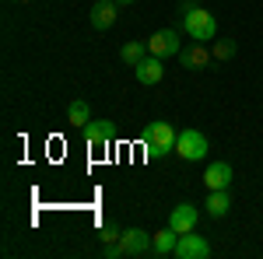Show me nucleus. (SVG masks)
Segmentation results:
<instances>
[{"label":"nucleus","instance_id":"nucleus-1","mask_svg":"<svg viewBox=\"0 0 263 259\" xmlns=\"http://www.w3.org/2000/svg\"><path fill=\"white\" fill-rule=\"evenodd\" d=\"M176 126L172 123H151L147 130H144V151L151 154V158H168V154H176Z\"/></svg>","mask_w":263,"mask_h":259},{"label":"nucleus","instance_id":"nucleus-2","mask_svg":"<svg viewBox=\"0 0 263 259\" xmlns=\"http://www.w3.org/2000/svg\"><path fill=\"white\" fill-rule=\"evenodd\" d=\"M186 14H182V28L190 32V39H200V42H211L218 35V21L211 11H203L200 4H186L182 7Z\"/></svg>","mask_w":263,"mask_h":259},{"label":"nucleus","instance_id":"nucleus-3","mask_svg":"<svg viewBox=\"0 0 263 259\" xmlns=\"http://www.w3.org/2000/svg\"><path fill=\"white\" fill-rule=\"evenodd\" d=\"M176 154L182 161H203L207 158V137L200 130H179L176 137Z\"/></svg>","mask_w":263,"mask_h":259},{"label":"nucleus","instance_id":"nucleus-4","mask_svg":"<svg viewBox=\"0 0 263 259\" xmlns=\"http://www.w3.org/2000/svg\"><path fill=\"white\" fill-rule=\"evenodd\" d=\"M211 60H214V53H211V46L200 42V39H193L190 46H182V49H179V63L186 67V70H207Z\"/></svg>","mask_w":263,"mask_h":259},{"label":"nucleus","instance_id":"nucleus-5","mask_svg":"<svg viewBox=\"0 0 263 259\" xmlns=\"http://www.w3.org/2000/svg\"><path fill=\"white\" fill-rule=\"evenodd\" d=\"M147 49L155 53V56H179V49H182V39H179V32L176 28H162V32H155L151 39H147Z\"/></svg>","mask_w":263,"mask_h":259},{"label":"nucleus","instance_id":"nucleus-6","mask_svg":"<svg viewBox=\"0 0 263 259\" xmlns=\"http://www.w3.org/2000/svg\"><path fill=\"white\" fill-rule=\"evenodd\" d=\"M151 245H155V235H147L141 228H126L120 235V252L123 256H144V252H151Z\"/></svg>","mask_w":263,"mask_h":259},{"label":"nucleus","instance_id":"nucleus-7","mask_svg":"<svg viewBox=\"0 0 263 259\" xmlns=\"http://www.w3.org/2000/svg\"><path fill=\"white\" fill-rule=\"evenodd\" d=\"M176 256L179 259H207L211 256V242L200 238V235H193V231H186V235H179V242H176Z\"/></svg>","mask_w":263,"mask_h":259},{"label":"nucleus","instance_id":"nucleus-8","mask_svg":"<svg viewBox=\"0 0 263 259\" xmlns=\"http://www.w3.org/2000/svg\"><path fill=\"white\" fill-rule=\"evenodd\" d=\"M88 18H91V28L105 32V28H112L116 18H120V4H116V0H99V4H91Z\"/></svg>","mask_w":263,"mask_h":259},{"label":"nucleus","instance_id":"nucleus-9","mask_svg":"<svg viewBox=\"0 0 263 259\" xmlns=\"http://www.w3.org/2000/svg\"><path fill=\"white\" fill-rule=\"evenodd\" d=\"M134 77L141 81V84H147V88L158 84V81L165 77V60H162V56H155V53H147V56L134 67Z\"/></svg>","mask_w":263,"mask_h":259},{"label":"nucleus","instance_id":"nucleus-10","mask_svg":"<svg viewBox=\"0 0 263 259\" xmlns=\"http://www.w3.org/2000/svg\"><path fill=\"white\" fill-rule=\"evenodd\" d=\"M197 221H200V210H197L193 203H179V207H172V214H168V228H176L179 235H186V231L197 228Z\"/></svg>","mask_w":263,"mask_h":259},{"label":"nucleus","instance_id":"nucleus-11","mask_svg":"<svg viewBox=\"0 0 263 259\" xmlns=\"http://www.w3.org/2000/svg\"><path fill=\"white\" fill-rule=\"evenodd\" d=\"M84 140H88V147H95V151H105V147L112 144V123H109V119L88 123V126H84Z\"/></svg>","mask_w":263,"mask_h":259},{"label":"nucleus","instance_id":"nucleus-12","mask_svg":"<svg viewBox=\"0 0 263 259\" xmlns=\"http://www.w3.org/2000/svg\"><path fill=\"white\" fill-rule=\"evenodd\" d=\"M203 182H207V189H228V186H232V165H228V161H214V165H207Z\"/></svg>","mask_w":263,"mask_h":259},{"label":"nucleus","instance_id":"nucleus-13","mask_svg":"<svg viewBox=\"0 0 263 259\" xmlns=\"http://www.w3.org/2000/svg\"><path fill=\"white\" fill-rule=\"evenodd\" d=\"M207 214L218 221V217H224L228 210H232V196H228V189H207Z\"/></svg>","mask_w":263,"mask_h":259},{"label":"nucleus","instance_id":"nucleus-14","mask_svg":"<svg viewBox=\"0 0 263 259\" xmlns=\"http://www.w3.org/2000/svg\"><path fill=\"white\" fill-rule=\"evenodd\" d=\"M67 123H70V126H88V123H91V105H88V102L84 98H74L70 102V105H67Z\"/></svg>","mask_w":263,"mask_h":259},{"label":"nucleus","instance_id":"nucleus-15","mask_svg":"<svg viewBox=\"0 0 263 259\" xmlns=\"http://www.w3.org/2000/svg\"><path fill=\"white\" fill-rule=\"evenodd\" d=\"M176 242H179V231L176 228H165L155 235V245H151V252H158V256H168V252H176Z\"/></svg>","mask_w":263,"mask_h":259},{"label":"nucleus","instance_id":"nucleus-16","mask_svg":"<svg viewBox=\"0 0 263 259\" xmlns=\"http://www.w3.org/2000/svg\"><path fill=\"white\" fill-rule=\"evenodd\" d=\"M147 53H151V49H147V42H126V46L120 49V60L126 63V67H137Z\"/></svg>","mask_w":263,"mask_h":259},{"label":"nucleus","instance_id":"nucleus-17","mask_svg":"<svg viewBox=\"0 0 263 259\" xmlns=\"http://www.w3.org/2000/svg\"><path fill=\"white\" fill-rule=\"evenodd\" d=\"M211 53H214V60H218V63L232 60V56H235V42H232V39H218L214 46H211Z\"/></svg>","mask_w":263,"mask_h":259},{"label":"nucleus","instance_id":"nucleus-18","mask_svg":"<svg viewBox=\"0 0 263 259\" xmlns=\"http://www.w3.org/2000/svg\"><path fill=\"white\" fill-rule=\"evenodd\" d=\"M120 228H116V224H112V221H105V224H102L99 228V238H102V245H112V242H120Z\"/></svg>","mask_w":263,"mask_h":259},{"label":"nucleus","instance_id":"nucleus-19","mask_svg":"<svg viewBox=\"0 0 263 259\" xmlns=\"http://www.w3.org/2000/svg\"><path fill=\"white\" fill-rule=\"evenodd\" d=\"M116 4H120V7H130V4H137V0H116Z\"/></svg>","mask_w":263,"mask_h":259},{"label":"nucleus","instance_id":"nucleus-20","mask_svg":"<svg viewBox=\"0 0 263 259\" xmlns=\"http://www.w3.org/2000/svg\"><path fill=\"white\" fill-rule=\"evenodd\" d=\"M14 4H28V0H14Z\"/></svg>","mask_w":263,"mask_h":259}]
</instances>
